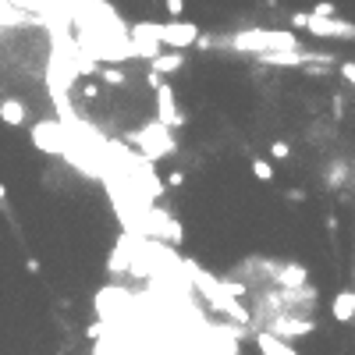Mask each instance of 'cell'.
<instances>
[{
    "mask_svg": "<svg viewBox=\"0 0 355 355\" xmlns=\"http://www.w3.org/2000/svg\"><path fill=\"white\" fill-rule=\"evenodd\" d=\"M231 50H242V54H277V50H299V36L291 29H242L235 36L224 39Z\"/></svg>",
    "mask_w": 355,
    "mask_h": 355,
    "instance_id": "obj_1",
    "label": "cell"
},
{
    "mask_svg": "<svg viewBox=\"0 0 355 355\" xmlns=\"http://www.w3.org/2000/svg\"><path fill=\"white\" fill-rule=\"evenodd\" d=\"M128 142L142 153V160H146V163L163 160V157H171V153L178 150L174 132H171V128H163L160 121H150V124H142V128L128 132Z\"/></svg>",
    "mask_w": 355,
    "mask_h": 355,
    "instance_id": "obj_2",
    "label": "cell"
},
{
    "mask_svg": "<svg viewBox=\"0 0 355 355\" xmlns=\"http://www.w3.org/2000/svg\"><path fill=\"white\" fill-rule=\"evenodd\" d=\"M146 82H150L153 93H157V121L163 124V128H181L185 117H181V111H178V96H174V89H171V82H163L160 75H150Z\"/></svg>",
    "mask_w": 355,
    "mask_h": 355,
    "instance_id": "obj_3",
    "label": "cell"
},
{
    "mask_svg": "<svg viewBox=\"0 0 355 355\" xmlns=\"http://www.w3.org/2000/svg\"><path fill=\"white\" fill-rule=\"evenodd\" d=\"M29 139H32L36 150H43V153H50V157H60V153L68 150V142H71L57 121H39V124H32Z\"/></svg>",
    "mask_w": 355,
    "mask_h": 355,
    "instance_id": "obj_4",
    "label": "cell"
},
{
    "mask_svg": "<svg viewBox=\"0 0 355 355\" xmlns=\"http://www.w3.org/2000/svg\"><path fill=\"white\" fill-rule=\"evenodd\" d=\"M309 36H320V39H355V22L348 18H320V14H306V25Z\"/></svg>",
    "mask_w": 355,
    "mask_h": 355,
    "instance_id": "obj_5",
    "label": "cell"
},
{
    "mask_svg": "<svg viewBox=\"0 0 355 355\" xmlns=\"http://www.w3.org/2000/svg\"><path fill=\"white\" fill-rule=\"evenodd\" d=\"M260 330H266V334H274V338H281V341H291V338H302V334H312L317 330V320H295V312H274Z\"/></svg>",
    "mask_w": 355,
    "mask_h": 355,
    "instance_id": "obj_6",
    "label": "cell"
},
{
    "mask_svg": "<svg viewBox=\"0 0 355 355\" xmlns=\"http://www.w3.org/2000/svg\"><path fill=\"white\" fill-rule=\"evenodd\" d=\"M330 317L338 320V323H352V320H355V288H345V291H338V295H334Z\"/></svg>",
    "mask_w": 355,
    "mask_h": 355,
    "instance_id": "obj_7",
    "label": "cell"
},
{
    "mask_svg": "<svg viewBox=\"0 0 355 355\" xmlns=\"http://www.w3.org/2000/svg\"><path fill=\"white\" fill-rule=\"evenodd\" d=\"M185 68V54L181 50H171V54H160L150 60V75H174Z\"/></svg>",
    "mask_w": 355,
    "mask_h": 355,
    "instance_id": "obj_8",
    "label": "cell"
},
{
    "mask_svg": "<svg viewBox=\"0 0 355 355\" xmlns=\"http://www.w3.org/2000/svg\"><path fill=\"white\" fill-rule=\"evenodd\" d=\"M256 348H260V355H299L288 341L274 338V334H266V330H256Z\"/></svg>",
    "mask_w": 355,
    "mask_h": 355,
    "instance_id": "obj_9",
    "label": "cell"
},
{
    "mask_svg": "<svg viewBox=\"0 0 355 355\" xmlns=\"http://www.w3.org/2000/svg\"><path fill=\"white\" fill-rule=\"evenodd\" d=\"M25 107L18 100H0V121L11 124V128H18V124H25Z\"/></svg>",
    "mask_w": 355,
    "mask_h": 355,
    "instance_id": "obj_10",
    "label": "cell"
},
{
    "mask_svg": "<svg viewBox=\"0 0 355 355\" xmlns=\"http://www.w3.org/2000/svg\"><path fill=\"white\" fill-rule=\"evenodd\" d=\"M100 78H103V86H117V89L128 86V75H124V71H114V68H103Z\"/></svg>",
    "mask_w": 355,
    "mask_h": 355,
    "instance_id": "obj_11",
    "label": "cell"
},
{
    "mask_svg": "<svg viewBox=\"0 0 355 355\" xmlns=\"http://www.w3.org/2000/svg\"><path fill=\"white\" fill-rule=\"evenodd\" d=\"M345 178H348L345 163H334V167H330V174H327V185H330V189H338V185H345Z\"/></svg>",
    "mask_w": 355,
    "mask_h": 355,
    "instance_id": "obj_12",
    "label": "cell"
},
{
    "mask_svg": "<svg viewBox=\"0 0 355 355\" xmlns=\"http://www.w3.org/2000/svg\"><path fill=\"white\" fill-rule=\"evenodd\" d=\"M253 174H256L260 181H274V167H270L266 160H253Z\"/></svg>",
    "mask_w": 355,
    "mask_h": 355,
    "instance_id": "obj_13",
    "label": "cell"
},
{
    "mask_svg": "<svg viewBox=\"0 0 355 355\" xmlns=\"http://www.w3.org/2000/svg\"><path fill=\"white\" fill-rule=\"evenodd\" d=\"M270 157H274V160H288L291 157V146L288 142H274V146H270Z\"/></svg>",
    "mask_w": 355,
    "mask_h": 355,
    "instance_id": "obj_14",
    "label": "cell"
},
{
    "mask_svg": "<svg viewBox=\"0 0 355 355\" xmlns=\"http://www.w3.org/2000/svg\"><path fill=\"white\" fill-rule=\"evenodd\" d=\"M312 14H320V18H338V14H334V4H330V0H320V4L312 8Z\"/></svg>",
    "mask_w": 355,
    "mask_h": 355,
    "instance_id": "obj_15",
    "label": "cell"
},
{
    "mask_svg": "<svg viewBox=\"0 0 355 355\" xmlns=\"http://www.w3.org/2000/svg\"><path fill=\"white\" fill-rule=\"evenodd\" d=\"M163 8H167V14H171V18H178L185 11V0H163Z\"/></svg>",
    "mask_w": 355,
    "mask_h": 355,
    "instance_id": "obj_16",
    "label": "cell"
},
{
    "mask_svg": "<svg viewBox=\"0 0 355 355\" xmlns=\"http://www.w3.org/2000/svg\"><path fill=\"white\" fill-rule=\"evenodd\" d=\"M341 75L352 82V86H355V60H345V65H341Z\"/></svg>",
    "mask_w": 355,
    "mask_h": 355,
    "instance_id": "obj_17",
    "label": "cell"
},
{
    "mask_svg": "<svg viewBox=\"0 0 355 355\" xmlns=\"http://www.w3.org/2000/svg\"><path fill=\"white\" fill-rule=\"evenodd\" d=\"M334 117H345V100L334 96Z\"/></svg>",
    "mask_w": 355,
    "mask_h": 355,
    "instance_id": "obj_18",
    "label": "cell"
},
{
    "mask_svg": "<svg viewBox=\"0 0 355 355\" xmlns=\"http://www.w3.org/2000/svg\"><path fill=\"white\" fill-rule=\"evenodd\" d=\"M181 181H185V174H181V171H174L171 178H167V185H174V189H178V185H181Z\"/></svg>",
    "mask_w": 355,
    "mask_h": 355,
    "instance_id": "obj_19",
    "label": "cell"
},
{
    "mask_svg": "<svg viewBox=\"0 0 355 355\" xmlns=\"http://www.w3.org/2000/svg\"><path fill=\"white\" fill-rule=\"evenodd\" d=\"M291 25H299V29H302V25H306V11H299V14H291Z\"/></svg>",
    "mask_w": 355,
    "mask_h": 355,
    "instance_id": "obj_20",
    "label": "cell"
},
{
    "mask_svg": "<svg viewBox=\"0 0 355 355\" xmlns=\"http://www.w3.org/2000/svg\"><path fill=\"white\" fill-rule=\"evenodd\" d=\"M4 199H8V185H4V181H0V203H4Z\"/></svg>",
    "mask_w": 355,
    "mask_h": 355,
    "instance_id": "obj_21",
    "label": "cell"
},
{
    "mask_svg": "<svg viewBox=\"0 0 355 355\" xmlns=\"http://www.w3.org/2000/svg\"><path fill=\"white\" fill-rule=\"evenodd\" d=\"M263 4H270V8H274V4H277V0H263Z\"/></svg>",
    "mask_w": 355,
    "mask_h": 355,
    "instance_id": "obj_22",
    "label": "cell"
}]
</instances>
